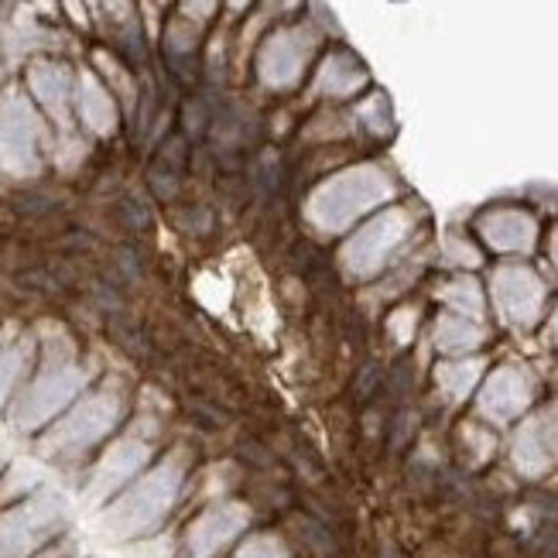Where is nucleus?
I'll list each match as a JSON object with an SVG mask.
<instances>
[{
  "mask_svg": "<svg viewBox=\"0 0 558 558\" xmlns=\"http://www.w3.org/2000/svg\"><path fill=\"white\" fill-rule=\"evenodd\" d=\"M490 401L507 415V411H514V408L521 404V391H518V387H514L511 380H507V377H497L494 387H490Z\"/></svg>",
  "mask_w": 558,
  "mask_h": 558,
  "instance_id": "10",
  "label": "nucleus"
},
{
  "mask_svg": "<svg viewBox=\"0 0 558 558\" xmlns=\"http://www.w3.org/2000/svg\"><path fill=\"white\" fill-rule=\"evenodd\" d=\"M497 288H500L504 308L514 312V315H531V308H535L538 299H542V291L531 284L527 278H521V275H504Z\"/></svg>",
  "mask_w": 558,
  "mask_h": 558,
  "instance_id": "7",
  "label": "nucleus"
},
{
  "mask_svg": "<svg viewBox=\"0 0 558 558\" xmlns=\"http://www.w3.org/2000/svg\"><path fill=\"white\" fill-rule=\"evenodd\" d=\"M236 558H284V548L271 535H260V538H251L244 548H240Z\"/></svg>",
  "mask_w": 558,
  "mask_h": 558,
  "instance_id": "9",
  "label": "nucleus"
},
{
  "mask_svg": "<svg viewBox=\"0 0 558 558\" xmlns=\"http://www.w3.org/2000/svg\"><path fill=\"white\" fill-rule=\"evenodd\" d=\"M65 507L56 494H35L0 511V558H35L62 527Z\"/></svg>",
  "mask_w": 558,
  "mask_h": 558,
  "instance_id": "3",
  "label": "nucleus"
},
{
  "mask_svg": "<svg viewBox=\"0 0 558 558\" xmlns=\"http://www.w3.org/2000/svg\"><path fill=\"white\" fill-rule=\"evenodd\" d=\"M120 418H124V395L104 387V391L83 398L65 418L56 422V428L41 439V452L48 459H76L100 439H107L120 425Z\"/></svg>",
  "mask_w": 558,
  "mask_h": 558,
  "instance_id": "2",
  "label": "nucleus"
},
{
  "mask_svg": "<svg viewBox=\"0 0 558 558\" xmlns=\"http://www.w3.org/2000/svg\"><path fill=\"white\" fill-rule=\"evenodd\" d=\"M251 524V511L244 504H216L206 514H199L185 531L189 558H213L220 555L236 535H244Z\"/></svg>",
  "mask_w": 558,
  "mask_h": 558,
  "instance_id": "6",
  "label": "nucleus"
},
{
  "mask_svg": "<svg viewBox=\"0 0 558 558\" xmlns=\"http://www.w3.org/2000/svg\"><path fill=\"white\" fill-rule=\"evenodd\" d=\"M24 367H28V343H17L0 356V404H4L8 395L14 391V384L21 380Z\"/></svg>",
  "mask_w": 558,
  "mask_h": 558,
  "instance_id": "8",
  "label": "nucleus"
},
{
  "mask_svg": "<svg viewBox=\"0 0 558 558\" xmlns=\"http://www.w3.org/2000/svg\"><path fill=\"white\" fill-rule=\"evenodd\" d=\"M148 459H151V442L148 439H141V435H124V439H117L100 456V463L93 466L86 497L89 500H107V497L120 494L144 466H148Z\"/></svg>",
  "mask_w": 558,
  "mask_h": 558,
  "instance_id": "5",
  "label": "nucleus"
},
{
  "mask_svg": "<svg viewBox=\"0 0 558 558\" xmlns=\"http://www.w3.org/2000/svg\"><path fill=\"white\" fill-rule=\"evenodd\" d=\"M185 473H189V456L182 449L165 456L151 473L137 476L131 487L120 490V497L107 507L104 527L113 538L148 535V531H155L175 507L185 487Z\"/></svg>",
  "mask_w": 558,
  "mask_h": 558,
  "instance_id": "1",
  "label": "nucleus"
},
{
  "mask_svg": "<svg viewBox=\"0 0 558 558\" xmlns=\"http://www.w3.org/2000/svg\"><path fill=\"white\" fill-rule=\"evenodd\" d=\"M86 371H80L76 363H56V367L41 371L32 387L17 398L14 404V425L21 432H35L41 428L48 418H56L59 411L83 391L86 384Z\"/></svg>",
  "mask_w": 558,
  "mask_h": 558,
  "instance_id": "4",
  "label": "nucleus"
}]
</instances>
